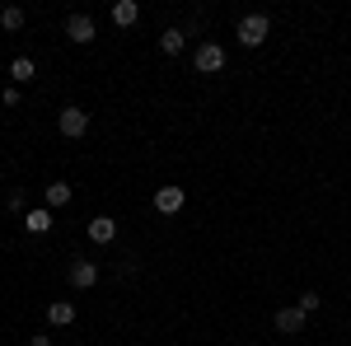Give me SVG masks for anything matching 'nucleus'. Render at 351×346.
<instances>
[{"label": "nucleus", "instance_id": "nucleus-13", "mask_svg": "<svg viewBox=\"0 0 351 346\" xmlns=\"http://www.w3.org/2000/svg\"><path fill=\"white\" fill-rule=\"evenodd\" d=\"M33 71H38V66H33V56H14V66H10L14 84H28V80H33Z\"/></svg>", "mask_w": 351, "mask_h": 346}, {"label": "nucleus", "instance_id": "nucleus-6", "mask_svg": "<svg viewBox=\"0 0 351 346\" xmlns=\"http://www.w3.org/2000/svg\"><path fill=\"white\" fill-rule=\"evenodd\" d=\"M66 38H71V42H94V19H89V14H71V19H66Z\"/></svg>", "mask_w": 351, "mask_h": 346}, {"label": "nucleus", "instance_id": "nucleus-15", "mask_svg": "<svg viewBox=\"0 0 351 346\" xmlns=\"http://www.w3.org/2000/svg\"><path fill=\"white\" fill-rule=\"evenodd\" d=\"M0 24L10 28V33H14V28H24V10H19V5H10V10H0Z\"/></svg>", "mask_w": 351, "mask_h": 346}, {"label": "nucleus", "instance_id": "nucleus-10", "mask_svg": "<svg viewBox=\"0 0 351 346\" xmlns=\"http://www.w3.org/2000/svg\"><path fill=\"white\" fill-rule=\"evenodd\" d=\"M300 328H304V314H300V309H276V332L295 337Z\"/></svg>", "mask_w": 351, "mask_h": 346}, {"label": "nucleus", "instance_id": "nucleus-12", "mask_svg": "<svg viewBox=\"0 0 351 346\" xmlns=\"http://www.w3.org/2000/svg\"><path fill=\"white\" fill-rule=\"evenodd\" d=\"M160 52H164V56H178V52H183V28H164Z\"/></svg>", "mask_w": 351, "mask_h": 346}, {"label": "nucleus", "instance_id": "nucleus-2", "mask_svg": "<svg viewBox=\"0 0 351 346\" xmlns=\"http://www.w3.org/2000/svg\"><path fill=\"white\" fill-rule=\"evenodd\" d=\"M56 127H61V136H71V140H75V136L89 132V112H84V108H61Z\"/></svg>", "mask_w": 351, "mask_h": 346}, {"label": "nucleus", "instance_id": "nucleus-16", "mask_svg": "<svg viewBox=\"0 0 351 346\" xmlns=\"http://www.w3.org/2000/svg\"><path fill=\"white\" fill-rule=\"evenodd\" d=\"M319 304H324L319 295H314V291H304V295H300V304H295V309L304 314V319H309V314H319Z\"/></svg>", "mask_w": 351, "mask_h": 346}, {"label": "nucleus", "instance_id": "nucleus-7", "mask_svg": "<svg viewBox=\"0 0 351 346\" xmlns=\"http://www.w3.org/2000/svg\"><path fill=\"white\" fill-rule=\"evenodd\" d=\"M89 239L94 243H112L117 239V220H112V215H94V220H89Z\"/></svg>", "mask_w": 351, "mask_h": 346}, {"label": "nucleus", "instance_id": "nucleus-1", "mask_svg": "<svg viewBox=\"0 0 351 346\" xmlns=\"http://www.w3.org/2000/svg\"><path fill=\"white\" fill-rule=\"evenodd\" d=\"M267 33H271L267 14H243V19H239V42H243V47H263Z\"/></svg>", "mask_w": 351, "mask_h": 346}, {"label": "nucleus", "instance_id": "nucleus-9", "mask_svg": "<svg viewBox=\"0 0 351 346\" xmlns=\"http://www.w3.org/2000/svg\"><path fill=\"white\" fill-rule=\"evenodd\" d=\"M136 19H141V5H136V0H117V5H112V24L117 28H132Z\"/></svg>", "mask_w": 351, "mask_h": 346}, {"label": "nucleus", "instance_id": "nucleus-3", "mask_svg": "<svg viewBox=\"0 0 351 346\" xmlns=\"http://www.w3.org/2000/svg\"><path fill=\"white\" fill-rule=\"evenodd\" d=\"M197 71H202V75L225 71V47H220V42H202V47H197Z\"/></svg>", "mask_w": 351, "mask_h": 346}, {"label": "nucleus", "instance_id": "nucleus-14", "mask_svg": "<svg viewBox=\"0 0 351 346\" xmlns=\"http://www.w3.org/2000/svg\"><path fill=\"white\" fill-rule=\"evenodd\" d=\"M43 197H47V206H66V201H71V183H52Z\"/></svg>", "mask_w": 351, "mask_h": 346}, {"label": "nucleus", "instance_id": "nucleus-8", "mask_svg": "<svg viewBox=\"0 0 351 346\" xmlns=\"http://www.w3.org/2000/svg\"><path fill=\"white\" fill-rule=\"evenodd\" d=\"M47 323H52V328H71V323H75V304H71V299H52V304H47Z\"/></svg>", "mask_w": 351, "mask_h": 346}, {"label": "nucleus", "instance_id": "nucleus-17", "mask_svg": "<svg viewBox=\"0 0 351 346\" xmlns=\"http://www.w3.org/2000/svg\"><path fill=\"white\" fill-rule=\"evenodd\" d=\"M28 346H52V337H47V332H43V337H33V342Z\"/></svg>", "mask_w": 351, "mask_h": 346}, {"label": "nucleus", "instance_id": "nucleus-11", "mask_svg": "<svg viewBox=\"0 0 351 346\" xmlns=\"http://www.w3.org/2000/svg\"><path fill=\"white\" fill-rule=\"evenodd\" d=\"M24 230H28V234H47V230H52V211H28L24 215Z\"/></svg>", "mask_w": 351, "mask_h": 346}, {"label": "nucleus", "instance_id": "nucleus-4", "mask_svg": "<svg viewBox=\"0 0 351 346\" xmlns=\"http://www.w3.org/2000/svg\"><path fill=\"white\" fill-rule=\"evenodd\" d=\"M183 201H188L183 187H160V192H155V211H160V215H178V211H183Z\"/></svg>", "mask_w": 351, "mask_h": 346}, {"label": "nucleus", "instance_id": "nucleus-5", "mask_svg": "<svg viewBox=\"0 0 351 346\" xmlns=\"http://www.w3.org/2000/svg\"><path fill=\"white\" fill-rule=\"evenodd\" d=\"M94 281H99V267L89 262V258H75V262H71V286H75V291H89Z\"/></svg>", "mask_w": 351, "mask_h": 346}]
</instances>
